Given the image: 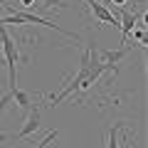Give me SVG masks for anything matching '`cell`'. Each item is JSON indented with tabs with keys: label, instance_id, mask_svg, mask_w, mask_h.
I'll return each instance as SVG.
<instances>
[{
	"label": "cell",
	"instance_id": "cell-1",
	"mask_svg": "<svg viewBox=\"0 0 148 148\" xmlns=\"http://www.w3.org/2000/svg\"><path fill=\"white\" fill-rule=\"evenodd\" d=\"M0 25H42V27H49V30H54V32H59V35L69 37V40H77L74 32H67V30H62L59 25H54L52 20L37 17V15H32V12H15V10H12L8 17H0Z\"/></svg>",
	"mask_w": 148,
	"mask_h": 148
},
{
	"label": "cell",
	"instance_id": "cell-2",
	"mask_svg": "<svg viewBox=\"0 0 148 148\" xmlns=\"http://www.w3.org/2000/svg\"><path fill=\"white\" fill-rule=\"evenodd\" d=\"M0 45H3V54H5L8 69H10V89H15V84H17V74H15V67H17V45H15V40L8 35L5 25H0Z\"/></svg>",
	"mask_w": 148,
	"mask_h": 148
},
{
	"label": "cell",
	"instance_id": "cell-3",
	"mask_svg": "<svg viewBox=\"0 0 148 148\" xmlns=\"http://www.w3.org/2000/svg\"><path fill=\"white\" fill-rule=\"evenodd\" d=\"M40 119H42V111H40V106H32V109L27 111V119H25V123H22V128L15 133V141H22V138L32 136V133L40 128Z\"/></svg>",
	"mask_w": 148,
	"mask_h": 148
},
{
	"label": "cell",
	"instance_id": "cell-4",
	"mask_svg": "<svg viewBox=\"0 0 148 148\" xmlns=\"http://www.w3.org/2000/svg\"><path fill=\"white\" fill-rule=\"evenodd\" d=\"M86 5H89V8H91V12H94V15L99 17V22H104V25H114V27H119V17L114 15V12H111L106 5H101L99 0H86Z\"/></svg>",
	"mask_w": 148,
	"mask_h": 148
},
{
	"label": "cell",
	"instance_id": "cell-5",
	"mask_svg": "<svg viewBox=\"0 0 148 148\" xmlns=\"http://www.w3.org/2000/svg\"><path fill=\"white\" fill-rule=\"evenodd\" d=\"M143 17V12L141 15H133V12H128L126 8H121V20H119V25H121V32H123V37H121V45H126V40H128V35H131V30L138 25V20Z\"/></svg>",
	"mask_w": 148,
	"mask_h": 148
},
{
	"label": "cell",
	"instance_id": "cell-6",
	"mask_svg": "<svg viewBox=\"0 0 148 148\" xmlns=\"http://www.w3.org/2000/svg\"><path fill=\"white\" fill-rule=\"evenodd\" d=\"M10 96L17 101V106H20V109H27V111H30L32 106H35V104H32V96L27 94V91H20L17 86H15V89H10Z\"/></svg>",
	"mask_w": 148,
	"mask_h": 148
},
{
	"label": "cell",
	"instance_id": "cell-7",
	"mask_svg": "<svg viewBox=\"0 0 148 148\" xmlns=\"http://www.w3.org/2000/svg\"><path fill=\"white\" fill-rule=\"evenodd\" d=\"M119 128L121 126H114L109 131V141H106V148H121V143H119Z\"/></svg>",
	"mask_w": 148,
	"mask_h": 148
},
{
	"label": "cell",
	"instance_id": "cell-8",
	"mask_svg": "<svg viewBox=\"0 0 148 148\" xmlns=\"http://www.w3.org/2000/svg\"><path fill=\"white\" fill-rule=\"evenodd\" d=\"M131 32H133V37H136L138 42H143V45H146V30H143V25H136Z\"/></svg>",
	"mask_w": 148,
	"mask_h": 148
},
{
	"label": "cell",
	"instance_id": "cell-9",
	"mask_svg": "<svg viewBox=\"0 0 148 148\" xmlns=\"http://www.w3.org/2000/svg\"><path fill=\"white\" fill-rule=\"evenodd\" d=\"M106 3H111V8H114V5H116V8H126L128 0H106Z\"/></svg>",
	"mask_w": 148,
	"mask_h": 148
},
{
	"label": "cell",
	"instance_id": "cell-10",
	"mask_svg": "<svg viewBox=\"0 0 148 148\" xmlns=\"http://www.w3.org/2000/svg\"><path fill=\"white\" fill-rule=\"evenodd\" d=\"M20 5H25V8H30V5H35V0H20Z\"/></svg>",
	"mask_w": 148,
	"mask_h": 148
}]
</instances>
